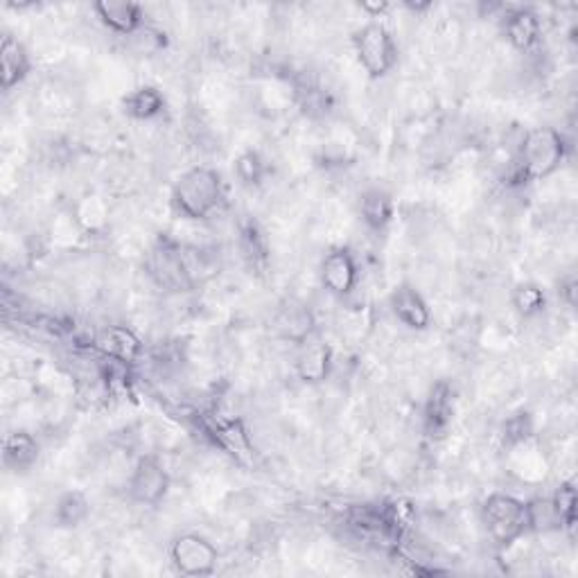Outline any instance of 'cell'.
<instances>
[{
	"mask_svg": "<svg viewBox=\"0 0 578 578\" xmlns=\"http://www.w3.org/2000/svg\"><path fill=\"white\" fill-rule=\"evenodd\" d=\"M91 348L107 362H118L124 366H134L145 357V344L136 331L122 324H111L100 328L93 339Z\"/></svg>",
	"mask_w": 578,
	"mask_h": 578,
	"instance_id": "cell-9",
	"label": "cell"
},
{
	"mask_svg": "<svg viewBox=\"0 0 578 578\" xmlns=\"http://www.w3.org/2000/svg\"><path fill=\"white\" fill-rule=\"evenodd\" d=\"M172 488V477L168 466L159 455H141L126 477V495L139 506L156 508L165 501Z\"/></svg>",
	"mask_w": 578,
	"mask_h": 578,
	"instance_id": "cell-7",
	"label": "cell"
},
{
	"mask_svg": "<svg viewBox=\"0 0 578 578\" xmlns=\"http://www.w3.org/2000/svg\"><path fill=\"white\" fill-rule=\"evenodd\" d=\"M71 213H73L75 222L80 224V229L84 231V235L91 237V235H100L107 231L111 209H109V202L102 195H98V192H87V195H82L71 206Z\"/></svg>",
	"mask_w": 578,
	"mask_h": 578,
	"instance_id": "cell-23",
	"label": "cell"
},
{
	"mask_svg": "<svg viewBox=\"0 0 578 578\" xmlns=\"http://www.w3.org/2000/svg\"><path fill=\"white\" fill-rule=\"evenodd\" d=\"M98 21L118 37H139L148 30V14L143 6L132 0H100L93 6Z\"/></svg>",
	"mask_w": 578,
	"mask_h": 578,
	"instance_id": "cell-14",
	"label": "cell"
},
{
	"mask_svg": "<svg viewBox=\"0 0 578 578\" xmlns=\"http://www.w3.org/2000/svg\"><path fill=\"white\" fill-rule=\"evenodd\" d=\"M206 436L240 466H253L255 445L242 418H213L206 425Z\"/></svg>",
	"mask_w": 578,
	"mask_h": 578,
	"instance_id": "cell-11",
	"label": "cell"
},
{
	"mask_svg": "<svg viewBox=\"0 0 578 578\" xmlns=\"http://www.w3.org/2000/svg\"><path fill=\"white\" fill-rule=\"evenodd\" d=\"M270 163L267 159L258 152V150H242L235 159H233V174L237 179L240 185L244 187H261L265 185L267 176H270Z\"/></svg>",
	"mask_w": 578,
	"mask_h": 578,
	"instance_id": "cell-25",
	"label": "cell"
},
{
	"mask_svg": "<svg viewBox=\"0 0 578 578\" xmlns=\"http://www.w3.org/2000/svg\"><path fill=\"white\" fill-rule=\"evenodd\" d=\"M272 331L278 339L301 348L316 337V316L305 301L285 298L272 316Z\"/></svg>",
	"mask_w": 578,
	"mask_h": 578,
	"instance_id": "cell-10",
	"label": "cell"
},
{
	"mask_svg": "<svg viewBox=\"0 0 578 578\" xmlns=\"http://www.w3.org/2000/svg\"><path fill=\"white\" fill-rule=\"evenodd\" d=\"M41 459V443L28 429H14L3 440V466L14 475H28Z\"/></svg>",
	"mask_w": 578,
	"mask_h": 578,
	"instance_id": "cell-21",
	"label": "cell"
},
{
	"mask_svg": "<svg viewBox=\"0 0 578 578\" xmlns=\"http://www.w3.org/2000/svg\"><path fill=\"white\" fill-rule=\"evenodd\" d=\"M226 202V183L220 170L211 165L187 168L176 176L170 190V209L185 222H206Z\"/></svg>",
	"mask_w": 578,
	"mask_h": 578,
	"instance_id": "cell-2",
	"label": "cell"
},
{
	"mask_svg": "<svg viewBox=\"0 0 578 578\" xmlns=\"http://www.w3.org/2000/svg\"><path fill=\"white\" fill-rule=\"evenodd\" d=\"M32 54L21 39L3 34L0 39V89L6 93L19 89L32 75Z\"/></svg>",
	"mask_w": 578,
	"mask_h": 578,
	"instance_id": "cell-18",
	"label": "cell"
},
{
	"mask_svg": "<svg viewBox=\"0 0 578 578\" xmlns=\"http://www.w3.org/2000/svg\"><path fill=\"white\" fill-rule=\"evenodd\" d=\"M351 43L357 63L371 80H384L396 71L400 48L394 32L382 21H366L359 26L351 37Z\"/></svg>",
	"mask_w": 578,
	"mask_h": 578,
	"instance_id": "cell-4",
	"label": "cell"
},
{
	"mask_svg": "<svg viewBox=\"0 0 578 578\" xmlns=\"http://www.w3.org/2000/svg\"><path fill=\"white\" fill-rule=\"evenodd\" d=\"M389 310L400 326L414 333L429 331L434 314L427 298L412 283H398L389 292Z\"/></svg>",
	"mask_w": 578,
	"mask_h": 578,
	"instance_id": "cell-13",
	"label": "cell"
},
{
	"mask_svg": "<svg viewBox=\"0 0 578 578\" xmlns=\"http://www.w3.org/2000/svg\"><path fill=\"white\" fill-rule=\"evenodd\" d=\"M569 156V141L567 136L556 130V126L542 124L529 130L518 150L513 156V168H510V185H531L536 181H545L554 176L562 163Z\"/></svg>",
	"mask_w": 578,
	"mask_h": 578,
	"instance_id": "cell-1",
	"label": "cell"
},
{
	"mask_svg": "<svg viewBox=\"0 0 578 578\" xmlns=\"http://www.w3.org/2000/svg\"><path fill=\"white\" fill-rule=\"evenodd\" d=\"M501 34L508 45L523 54L534 52L542 41L540 14L531 8H510L501 17Z\"/></svg>",
	"mask_w": 578,
	"mask_h": 578,
	"instance_id": "cell-16",
	"label": "cell"
},
{
	"mask_svg": "<svg viewBox=\"0 0 578 578\" xmlns=\"http://www.w3.org/2000/svg\"><path fill=\"white\" fill-rule=\"evenodd\" d=\"M479 523L495 549L506 551L529 536L527 501L510 493H490L479 506Z\"/></svg>",
	"mask_w": 578,
	"mask_h": 578,
	"instance_id": "cell-3",
	"label": "cell"
},
{
	"mask_svg": "<svg viewBox=\"0 0 578 578\" xmlns=\"http://www.w3.org/2000/svg\"><path fill=\"white\" fill-rule=\"evenodd\" d=\"M122 113L136 122H154L168 113V98L152 84H141L126 93L120 102Z\"/></svg>",
	"mask_w": 578,
	"mask_h": 578,
	"instance_id": "cell-22",
	"label": "cell"
},
{
	"mask_svg": "<svg viewBox=\"0 0 578 578\" xmlns=\"http://www.w3.org/2000/svg\"><path fill=\"white\" fill-rule=\"evenodd\" d=\"M357 8H359L362 14L368 17V21H379V19H384L392 12V6L389 3H379V0H375V3H373V0H366V3H359Z\"/></svg>",
	"mask_w": 578,
	"mask_h": 578,
	"instance_id": "cell-28",
	"label": "cell"
},
{
	"mask_svg": "<svg viewBox=\"0 0 578 578\" xmlns=\"http://www.w3.org/2000/svg\"><path fill=\"white\" fill-rule=\"evenodd\" d=\"M170 565L181 576H213L220 565L217 547L202 534L185 531L170 540L168 547Z\"/></svg>",
	"mask_w": 578,
	"mask_h": 578,
	"instance_id": "cell-6",
	"label": "cell"
},
{
	"mask_svg": "<svg viewBox=\"0 0 578 578\" xmlns=\"http://www.w3.org/2000/svg\"><path fill=\"white\" fill-rule=\"evenodd\" d=\"M357 215L368 233L382 235L387 233L396 220V200L387 187L371 185L359 192Z\"/></svg>",
	"mask_w": 578,
	"mask_h": 578,
	"instance_id": "cell-17",
	"label": "cell"
},
{
	"mask_svg": "<svg viewBox=\"0 0 578 578\" xmlns=\"http://www.w3.org/2000/svg\"><path fill=\"white\" fill-rule=\"evenodd\" d=\"M549 497H551L554 510H556L558 523H560V534H574V529H576V504H578L574 481H562Z\"/></svg>",
	"mask_w": 578,
	"mask_h": 578,
	"instance_id": "cell-27",
	"label": "cell"
},
{
	"mask_svg": "<svg viewBox=\"0 0 578 578\" xmlns=\"http://www.w3.org/2000/svg\"><path fill=\"white\" fill-rule=\"evenodd\" d=\"M510 307L513 312H516L520 318L525 321H531V318H538L540 314H545L547 310V292L542 290V285L534 283V281H525V283H518L516 287L510 290Z\"/></svg>",
	"mask_w": 578,
	"mask_h": 578,
	"instance_id": "cell-24",
	"label": "cell"
},
{
	"mask_svg": "<svg viewBox=\"0 0 578 578\" xmlns=\"http://www.w3.org/2000/svg\"><path fill=\"white\" fill-rule=\"evenodd\" d=\"M91 510H93L91 497L84 490L67 488L54 497L52 510H50V520L57 529L73 531V529H80L82 525L89 523Z\"/></svg>",
	"mask_w": 578,
	"mask_h": 578,
	"instance_id": "cell-20",
	"label": "cell"
},
{
	"mask_svg": "<svg viewBox=\"0 0 578 578\" xmlns=\"http://www.w3.org/2000/svg\"><path fill=\"white\" fill-rule=\"evenodd\" d=\"M536 438V420L529 412L520 409L513 416H508L501 425V443L506 449H513L518 445L531 443Z\"/></svg>",
	"mask_w": 578,
	"mask_h": 578,
	"instance_id": "cell-26",
	"label": "cell"
},
{
	"mask_svg": "<svg viewBox=\"0 0 578 578\" xmlns=\"http://www.w3.org/2000/svg\"><path fill=\"white\" fill-rule=\"evenodd\" d=\"M455 387L447 379H438L436 384H432L423 405V434L432 440L445 438V434L455 423Z\"/></svg>",
	"mask_w": 578,
	"mask_h": 578,
	"instance_id": "cell-12",
	"label": "cell"
},
{
	"mask_svg": "<svg viewBox=\"0 0 578 578\" xmlns=\"http://www.w3.org/2000/svg\"><path fill=\"white\" fill-rule=\"evenodd\" d=\"M558 294H560V298L565 301V305H567L569 310H574V307H576V278L569 276L567 281H562Z\"/></svg>",
	"mask_w": 578,
	"mask_h": 578,
	"instance_id": "cell-29",
	"label": "cell"
},
{
	"mask_svg": "<svg viewBox=\"0 0 578 578\" xmlns=\"http://www.w3.org/2000/svg\"><path fill=\"white\" fill-rule=\"evenodd\" d=\"M237 249L244 265L253 274H265L272 261V244L265 229L253 217H244L237 224Z\"/></svg>",
	"mask_w": 578,
	"mask_h": 578,
	"instance_id": "cell-19",
	"label": "cell"
},
{
	"mask_svg": "<svg viewBox=\"0 0 578 578\" xmlns=\"http://www.w3.org/2000/svg\"><path fill=\"white\" fill-rule=\"evenodd\" d=\"M333 371L335 351L328 342L314 337L298 348V355L294 359V373L307 387H321V384H326Z\"/></svg>",
	"mask_w": 578,
	"mask_h": 578,
	"instance_id": "cell-15",
	"label": "cell"
},
{
	"mask_svg": "<svg viewBox=\"0 0 578 578\" xmlns=\"http://www.w3.org/2000/svg\"><path fill=\"white\" fill-rule=\"evenodd\" d=\"M145 272L150 281L165 292H187L197 285L190 274L185 246L170 235H161L152 242L145 255Z\"/></svg>",
	"mask_w": 578,
	"mask_h": 578,
	"instance_id": "cell-5",
	"label": "cell"
},
{
	"mask_svg": "<svg viewBox=\"0 0 578 578\" xmlns=\"http://www.w3.org/2000/svg\"><path fill=\"white\" fill-rule=\"evenodd\" d=\"M318 281L333 298H351L359 285V263L351 246H333L321 258Z\"/></svg>",
	"mask_w": 578,
	"mask_h": 578,
	"instance_id": "cell-8",
	"label": "cell"
}]
</instances>
